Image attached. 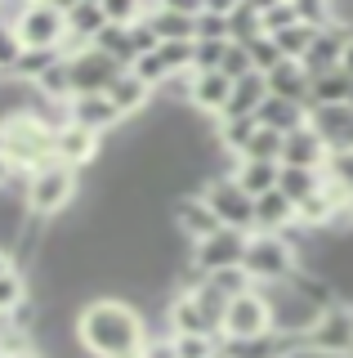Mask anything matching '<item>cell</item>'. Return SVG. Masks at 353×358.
<instances>
[{"instance_id":"obj_14","label":"cell","mask_w":353,"mask_h":358,"mask_svg":"<svg viewBox=\"0 0 353 358\" xmlns=\"http://www.w3.org/2000/svg\"><path fill=\"white\" fill-rule=\"evenodd\" d=\"M174 229H179V238L188 242V246H197V242L215 238L224 224H219V215L202 201V193H188V197L174 201Z\"/></svg>"},{"instance_id":"obj_11","label":"cell","mask_w":353,"mask_h":358,"mask_svg":"<svg viewBox=\"0 0 353 358\" xmlns=\"http://www.w3.org/2000/svg\"><path fill=\"white\" fill-rule=\"evenodd\" d=\"M349 41H353V27L349 22H326V27H317V36L313 45H308V54H304V72L308 76H317V72H331V67H340V59H345V50H349Z\"/></svg>"},{"instance_id":"obj_49","label":"cell","mask_w":353,"mask_h":358,"mask_svg":"<svg viewBox=\"0 0 353 358\" xmlns=\"http://www.w3.org/2000/svg\"><path fill=\"white\" fill-rule=\"evenodd\" d=\"M340 72L353 81V41H349V50H345V59H340Z\"/></svg>"},{"instance_id":"obj_21","label":"cell","mask_w":353,"mask_h":358,"mask_svg":"<svg viewBox=\"0 0 353 358\" xmlns=\"http://www.w3.org/2000/svg\"><path fill=\"white\" fill-rule=\"evenodd\" d=\"M264 81H269V94L273 99H291V103H300V108L308 103V72H304L300 63L282 59L269 76H264Z\"/></svg>"},{"instance_id":"obj_52","label":"cell","mask_w":353,"mask_h":358,"mask_svg":"<svg viewBox=\"0 0 353 358\" xmlns=\"http://www.w3.org/2000/svg\"><path fill=\"white\" fill-rule=\"evenodd\" d=\"M14 358H40V354H36V350H31V354H14Z\"/></svg>"},{"instance_id":"obj_37","label":"cell","mask_w":353,"mask_h":358,"mask_svg":"<svg viewBox=\"0 0 353 358\" xmlns=\"http://www.w3.org/2000/svg\"><path fill=\"white\" fill-rule=\"evenodd\" d=\"M228 41H193V72H219Z\"/></svg>"},{"instance_id":"obj_27","label":"cell","mask_w":353,"mask_h":358,"mask_svg":"<svg viewBox=\"0 0 353 358\" xmlns=\"http://www.w3.org/2000/svg\"><path fill=\"white\" fill-rule=\"evenodd\" d=\"M36 90H40V99H50V103H72V99H76V85H72V67H68V59L54 63L50 72L36 81Z\"/></svg>"},{"instance_id":"obj_22","label":"cell","mask_w":353,"mask_h":358,"mask_svg":"<svg viewBox=\"0 0 353 358\" xmlns=\"http://www.w3.org/2000/svg\"><path fill=\"white\" fill-rule=\"evenodd\" d=\"M255 121H260V126H269V130H278V134H291V130L308 126V112H304L300 103H291V99H273V94H269V99L260 103Z\"/></svg>"},{"instance_id":"obj_1","label":"cell","mask_w":353,"mask_h":358,"mask_svg":"<svg viewBox=\"0 0 353 358\" xmlns=\"http://www.w3.org/2000/svg\"><path fill=\"white\" fill-rule=\"evenodd\" d=\"M76 341L90 358H130L143 350L148 327H143V313L130 300L98 296L76 313Z\"/></svg>"},{"instance_id":"obj_6","label":"cell","mask_w":353,"mask_h":358,"mask_svg":"<svg viewBox=\"0 0 353 358\" xmlns=\"http://www.w3.org/2000/svg\"><path fill=\"white\" fill-rule=\"evenodd\" d=\"M202 201L219 215L224 229H237V233H255V197H246L237 188L233 175H215L202 184Z\"/></svg>"},{"instance_id":"obj_15","label":"cell","mask_w":353,"mask_h":358,"mask_svg":"<svg viewBox=\"0 0 353 358\" xmlns=\"http://www.w3.org/2000/svg\"><path fill=\"white\" fill-rule=\"evenodd\" d=\"M68 121L72 126H81V130H90V134H98L103 139L107 130H117L121 121V112H117V103L107 94H76L72 103H68Z\"/></svg>"},{"instance_id":"obj_41","label":"cell","mask_w":353,"mask_h":358,"mask_svg":"<svg viewBox=\"0 0 353 358\" xmlns=\"http://www.w3.org/2000/svg\"><path fill=\"white\" fill-rule=\"evenodd\" d=\"M130 72H135L139 81H148L152 90H161L165 81H170V72H165V63H161V54H157V50L143 54V59H135V67H130Z\"/></svg>"},{"instance_id":"obj_43","label":"cell","mask_w":353,"mask_h":358,"mask_svg":"<svg viewBox=\"0 0 353 358\" xmlns=\"http://www.w3.org/2000/svg\"><path fill=\"white\" fill-rule=\"evenodd\" d=\"M260 22H264V31H269V36H278V31H286V27H295V5L291 0H282V5H273L269 14H260Z\"/></svg>"},{"instance_id":"obj_50","label":"cell","mask_w":353,"mask_h":358,"mask_svg":"<svg viewBox=\"0 0 353 358\" xmlns=\"http://www.w3.org/2000/svg\"><path fill=\"white\" fill-rule=\"evenodd\" d=\"M9 179H14V166H9L5 157H0V188H9Z\"/></svg>"},{"instance_id":"obj_46","label":"cell","mask_w":353,"mask_h":358,"mask_svg":"<svg viewBox=\"0 0 353 358\" xmlns=\"http://www.w3.org/2000/svg\"><path fill=\"white\" fill-rule=\"evenodd\" d=\"M143 358H179L174 354V336L165 331V336H148L143 341Z\"/></svg>"},{"instance_id":"obj_45","label":"cell","mask_w":353,"mask_h":358,"mask_svg":"<svg viewBox=\"0 0 353 358\" xmlns=\"http://www.w3.org/2000/svg\"><path fill=\"white\" fill-rule=\"evenodd\" d=\"M197 41H228V18L197 14Z\"/></svg>"},{"instance_id":"obj_24","label":"cell","mask_w":353,"mask_h":358,"mask_svg":"<svg viewBox=\"0 0 353 358\" xmlns=\"http://www.w3.org/2000/svg\"><path fill=\"white\" fill-rule=\"evenodd\" d=\"M233 179L246 197H264V193L278 188V162H237Z\"/></svg>"},{"instance_id":"obj_31","label":"cell","mask_w":353,"mask_h":358,"mask_svg":"<svg viewBox=\"0 0 353 358\" xmlns=\"http://www.w3.org/2000/svg\"><path fill=\"white\" fill-rule=\"evenodd\" d=\"M157 54L170 76H193V41H161Z\"/></svg>"},{"instance_id":"obj_13","label":"cell","mask_w":353,"mask_h":358,"mask_svg":"<svg viewBox=\"0 0 353 358\" xmlns=\"http://www.w3.org/2000/svg\"><path fill=\"white\" fill-rule=\"evenodd\" d=\"M98 148H103V139L90 134V130H81V126H72V121L54 130V162L68 166V171H76V175L98 157Z\"/></svg>"},{"instance_id":"obj_38","label":"cell","mask_w":353,"mask_h":358,"mask_svg":"<svg viewBox=\"0 0 353 358\" xmlns=\"http://www.w3.org/2000/svg\"><path fill=\"white\" fill-rule=\"evenodd\" d=\"M27 300V282H23V273H5L0 278V318H9V313H14L18 305H23Z\"/></svg>"},{"instance_id":"obj_30","label":"cell","mask_w":353,"mask_h":358,"mask_svg":"<svg viewBox=\"0 0 353 358\" xmlns=\"http://www.w3.org/2000/svg\"><path fill=\"white\" fill-rule=\"evenodd\" d=\"M317 36V27H308V22H295V27H286L278 31V50H282V59H291V63H304V54H308V45H313Z\"/></svg>"},{"instance_id":"obj_44","label":"cell","mask_w":353,"mask_h":358,"mask_svg":"<svg viewBox=\"0 0 353 358\" xmlns=\"http://www.w3.org/2000/svg\"><path fill=\"white\" fill-rule=\"evenodd\" d=\"M130 45H135V54H139V59H143V54H152V50H161V41H157V31L148 27V18L130 22Z\"/></svg>"},{"instance_id":"obj_54","label":"cell","mask_w":353,"mask_h":358,"mask_svg":"<svg viewBox=\"0 0 353 358\" xmlns=\"http://www.w3.org/2000/svg\"><path fill=\"white\" fill-rule=\"evenodd\" d=\"M0 358H5V354H0Z\"/></svg>"},{"instance_id":"obj_10","label":"cell","mask_w":353,"mask_h":358,"mask_svg":"<svg viewBox=\"0 0 353 358\" xmlns=\"http://www.w3.org/2000/svg\"><path fill=\"white\" fill-rule=\"evenodd\" d=\"M68 67H72V85H76V94H107L117 76H121V72H130V67H121L112 54H103L98 45H90V50H81V54H72Z\"/></svg>"},{"instance_id":"obj_19","label":"cell","mask_w":353,"mask_h":358,"mask_svg":"<svg viewBox=\"0 0 353 358\" xmlns=\"http://www.w3.org/2000/svg\"><path fill=\"white\" fill-rule=\"evenodd\" d=\"M107 99L117 103L121 117H143V112L152 108V99H157V90H152L148 81H139L135 72H121L112 81V90H107Z\"/></svg>"},{"instance_id":"obj_25","label":"cell","mask_w":353,"mask_h":358,"mask_svg":"<svg viewBox=\"0 0 353 358\" xmlns=\"http://www.w3.org/2000/svg\"><path fill=\"white\" fill-rule=\"evenodd\" d=\"M148 27L157 31V41H197V18L188 14H174V9H148Z\"/></svg>"},{"instance_id":"obj_35","label":"cell","mask_w":353,"mask_h":358,"mask_svg":"<svg viewBox=\"0 0 353 358\" xmlns=\"http://www.w3.org/2000/svg\"><path fill=\"white\" fill-rule=\"evenodd\" d=\"M295 5V18L308 22V27H326L336 22V0H291Z\"/></svg>"},{"instance_id":"obj_8","label":"cell","mask_w":353,"mask_h":358,"mask_svg":"<svg viewBox=\"0 0 353 358\" xmlns=\"http://www.w3.org/2000/svg\"><path fill=\"white\" fill-rule=\"evenodd\" d=\"M273 331V309L264 300L260 287L241 291L237 300H228V313H224V336L219 341H255V336Z\"/></svg>"},{"instance_id":"obj_4","label":"cell","mask_w":353,"mask_h":358,"mask_svg":"<svg viewBox=\"0 0 353 358\" xmlns=\"http://www.w3.org/2000/svg\"><path fill=\"white\" fill-rule=\"evenodd\" d=\"M241 268L250 273L255 287L269 282H286L295 273V246L282 238V233H250L246 255H241Z\"/></svg>"},{"instance_id":"obj_12","label":"cell","mask_w":353,"mask_h":358,"mask_svg":"<svg viewBox=\"0 0 353 358\" xmlns=\"http://www.w3.org/2000/svg\"><path fill=\"white\" fill-rule=\"evenodd\" d=\"M308 130L326 143V152H353V108H308Z\"/></svg>"},{"instance_id":"obj_39","label":"cell","mask_w":353,"mask_h":358,"mask_svg":"<svg viewBox=\"0 0 353 358\" xmlns=\"http://www.w3.org/2000/svg\"><path fill=\"white\" fill-rule=\"evenodd\" d=\"M219 72H224L228 81H241V76H250V72H255V63H250L246 45L228 41V50H224V63H219Z\"/></svg>"},{"instance_id":"obj_51","label":"cell","mask_w":353,"mask_h":358,"mask_svg":"<svg viewBox=\"0 0 353 358\" xmlns=\"http://www.w3.org/2000/svg\"><path fill=\"white\" fill-rule=\"evenodd\" d=\"M5 273H14V260H9V255L0 251V278H5Z\"/></svg>"},{"instance_id":"obj_18","label":"cell","mask_w":353,"mask_h":358,"mask_svg":"<svg viewBox=\"0 0 353 358\" xmlns=\"http://www.w3.org/2000/svg\"><path fill=\"white\" fill-rule=\"evenodd\" d=\"M264 99H269V81H264V72H250V76H241V81H233V94H228V103H224V112H219L215 121L255 117Z\"/></svg>"},{"instance_id":"obj_28","label":"cell","mask_w":353,"mask_h":358,"mask_svg":"<svg viewBox=\"0 0 353 358\" xmlns=\"http://www.w3.org/2000/svg\"><path fill=\"white\" fill-rule=\"evenodd\" d=\"M237 162H278V166H282V134L269 130V126H260V130L246 139V148L237 152Z\"/></svg>"},{"instance_id":"obj_53","label":"cell","mask_w":353,"mask_h":358,"mask_svg":"<svg viewBox=\"0 0 353 358\" xmlns=\"http://www.w3.org/2000/svg\"><path fill=\"white\" fill-rule=\"evenodd\" d=\"M90 5H103V0H90Z\"/></svg>"},{"instance_id":"obj_42","label":"cell","mask_w":353,"mask_h":358,"mask_svg":"<svg viewBox=\"0 0 353 358\" xmlns=\"http://www.w3.org/2000/svg\"><path fill=\"white\" fill-rule=\"evenodd\" d=\"M18 54H23V41H18V31L0 22V76H9V72H14Z\"/></svg>"},{"instance_id":"obj_3","label":"cell","mask_w":353,"mask_h":358,"mask_svg":"<svg viewBox=\"0 0 353 358\" xmlns=\"http://www.w3.org/2000/svg\"><path fill=\"white\" fill-rule=\"evenodd\" d=\"M76 188H81V175L68 171V166H59V162H50V166H40V171L23 175V206H27L31 220H54L72 206Z\"/></svg>"},{"instance_id":"obj_34","label":"cell","mask_w":353,"mask_h":358,"mask_svg":"<svg viewBox=\"0 0 353 358\" xmlns=\"http://www.w3.org/2000/svg\"><path fill=\"white\" fill-rule=\"evenodd\" d=\"M246 54H250V63H255V72H264V76H269L273 67L282 63V50H278V41H273L269 31L250 41V45H246Z\"/></svg>"},{"instance_id":"obj_23","label":"cell","mask_w":353,"mask_h":358,"mask_svg":"<svg viewBox=\"0 0 353 358\" xmlns=\"http://www.w3.org/2000/svg\"><path fill=\"white\" fill-rule=\"evenodd\" d=\"M322 184H326L322 171H304V166H278V193H282L286 201H295V206H300L304 197H313Z\"/></svg>"},{"instance_id":"obj_17","label":"cell","mask_w":353,"mask_h":358,"mask_svg":"<svg viewBox=\"0 0 353 358\" xmlns=\"http://www.w3.org/2000/svg\"><path fill=\"white\" fill-rule=\"evenodd\" d=\"M326 143L317 139L308 126L300 130H291V134H282V166H304V171H322L326 166Z\"/></svg>"},{"instance_id":"obj_20","label":"cell","mask_w":353,"mask_h":358,"mask_svg":"<svg viewBox=\"0 0 353 358\" xmlns=\"http://www.w3.org/2000/svg\"><path fill=\"white\" fill-rule=\"evenodd\" d=\"M286 229H295V201H286L278 188L255 197V233H282L286 238Z\"/></svg>"},{"instance_id":"obj_32","label":"cell","mask_w":353,"mask_h":358,"mask_svg":"<svg viewBox=\"0 0 353 358\" xmlns=\"http://www.w3.org/2000/svg\"><path fill=\"white\" fill-rule=\"evenodd\" d=\"M255 36H264V22L255 9H246V5H237V14H228V41H237V45H250Z\"/></svg>"},{"instance_id":"obj_33","label":"cell","mask_w":353,"mask_h":358,"mask_svg":"<svg viewBox=\"0 0 353 358\" xmlns=\"http://www.w3.org/2000/svg\"><path fill=\"white\" fill-rule=\"evenodd\" d=\"M206 282H211L219 296H228V300H237L241 291L255 287V282H250V273H246L241 264H237V268H219V273H206Z\"/></svg>"},{"instance_id":"obj_40","label":"cell","mask_w":353,"mask_h":358,"mask_svg":"<svg viewBox=\"0 0 353 358\" xmlns=\"http://www.w3.org/2000/svg\"><path fill=\"white\" fill-rule=\"evenodd\" d=\"M174 354L179 358H215L219 336H174Z\"/></svg>"},{"instance_id":"obj_7","label":"cell","mask_w":353,"mask_h":358,"mask_svg":"<svg viewBox=\"0 0 353 358\" xmlns=\"http://www.w3.org/2000/svg\"><path fill=\"white\" fill-rule=\"evenodd\" d=\"M23 50H63V36H68V14L59 5H45V0H27L23 18L14 22Z\"/></svg>"},{"instance_id":"obj_26","label":"cell","mask_w":353,"mask_h":358,"mask_svg":"<svg viewBox=\"0 0 353 358\" xmlns=\"http://www.w3.org/2000/svg\"><path fill=\"white\" fill-rule=\"evenodd\" d=\"M54 63H63V50H23L18 54V63H14V72L9 76H18V81H27V85H36L40 76L50 72Z\"/></svg>"},{"instance_id":"obj_9","label":"cell","mask_w":353,"mask_h":358,"mask_svg":"<svg viewBox=\"0 0 353 358\" xmlns=\"http://www.w3.org/2000/svg\"><path fill=\"white\" fill-rule=\"evenodd\" d=\"M246 242H250V233L219 229L215 238H206V242L188 246V264H193L202 278H206V273H219V268H237V264H241V255H246Z\"/></svg>"},{"instance_id":"obj_5","label":"cell","mask_w":353,"mask_h":358,"mask_svg":"<svg viewBox=\"0 0 353 358\" xmlns=\"http://www.w3.org/2000/svg\"><path fill=\"white\" fill-rule=\"evenodd\" d=\"M304 354L313 358H353V305H331L304 331Z\"/></svg>"},{"instance_id":"obj_29","label":"cell","mask_w":353,"mask_h":358,"mask_svg":"<svg viewBox=\"0 0 353 358\" xmlns=\"http://www.w3.org/2000/svg\"><path fill=\"white\" fill-rule=\"evenodd\" d=\"M94 45H98L103 54H112L121 67H135V59H139L135 45H130V27H117V22H107V27L94 36Z\"/></svg>"},{"instance_id":"obj_2","label":"cell","mask_w":353,"mask_h":358,"mask_svg":"<svg viewBox=\"0 0 353 358\" xmlns=\"http://www.w3.org/2000/svg\"><path fill=\"white\" fill-rule=\"evenodd\" d=\"M0 157L14 166V175L18 171L31 175V171H40V166H50L54 162V126L40 121L36 112L9 117L5 126H0Z\"/></svg>"},{"instance_id":"obj_36","label":"cell","mask_w":353,"mask_h":358,"mask_svg":"<svg viewBox=\"0 0 353 358\" xmlns=\"http://www.w3.org/2000/svg\"><path fill=\"white\" fill-rule=\"evenodd\" d=\"M103 18L107 22H117V27H130V22H139L143 14H148V5L143 0H103Z\"/></svg>"},{"instance_id":"obj_48","label":"cell","mask_w":353,"mask_h":358,"mask_svg":"<svg viewBox=\"0 0 353 358\" xmlns=\"http://www.w3.org/2000/svg\"><path fill=\"white\" fill-rule=\"evenodd\" d=\"M241 5L255 9V14H269V9H273V5H282V0H241Z\"/></svg>"},{"instance_id":"obj_16","label":"cell","mask_w":353,"mask_h":358,"mask_svg":"<svg viewBox=\"0 0 353 358\" xmlns=\"http://www.w3.org/2000/svg\"><path fill=\"white\" fill-rule=\"evenodd\" d=\"M233 94V81L224 72H193L188 76V108H197L202 117H219Z\"/></svg>"},{"instance_id":"obj_47","label":"cell","mask_w":353,"mask_h":358,"mask_svg":"<svg viewBox=\"0 0 353 358\" xmlns=\"http://www.w3.org/2000/svg\"><path fill=\"white\" fill-rule=\"evenodd\" d=\"M237 5H241V0H206V14L228 18V14H237Z\"/></svg>"}]
</instances>
